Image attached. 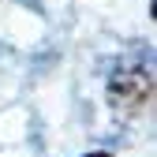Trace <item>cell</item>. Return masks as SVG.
<instances>
[{
  "label": "cell",
  "instance_id": "1",
  "mask_svg": "<svg viewBox=\"0 0 157 157\" xmlns=\"http://www.w3.org/2000/svg\"><path fill=\"white\" fill-rule=\"evenodd\" d=\"M109 101L120 112H139L153 101V75L146 67H131V71H116L109 82Z\"/></svg>",
  "mask_w": 157,
  "mask_h": 157
},
{
  "label": "cell",
  "instance_id": "2",
  "mask_svg": "<svg viewBox=\"0 0 157 157\" xmlns=\"http://www.w3.org/2000/svg\"><path fill=\"white\" fill-rule=\"evenodd\" d=\"M86 157H112V153H86Z\"/></svg>",
  "mask_w": 157,
  "mask_h": 157
}]
</instances>
